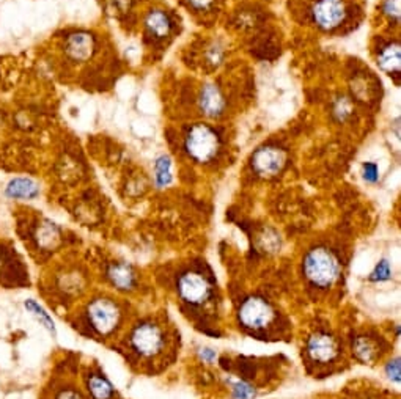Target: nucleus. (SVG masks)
<instances>
[{"mask_svg": "<svg viewBox=\"0 0 401 399\" xmlns=\"http://www.w3.org/2000/svg\"><path fill=\"white\" fill-rule=\"evenodd\" d=\"M304 275L317 288H329L340 275V261L326 247H317L304 256Z\"/></svg>", "mask_w": 401, "mask_h": 399, "instance_id": "f257e3e1", "label": "nucleus"}, {"mask_svg": "<svg viewBox=\"0 0 401 399\" xmlns=\"http://www.w3.org/2000/svg\"><path fill=\"white\" fill-rule=\"evenodd\" d=\"M129 344L142 359H155L166 348V332L155 321H142L132 329Z\"/></svg>", "mask_w": 401, "mask_h": 399, "instance_id": "f03ea898", "label": "nucleus"}, {"mask_svg": "<svg viewBox=\"0 0 401 399\" xmlns=\"http://www.w3.org/2000/svg\"><path fill=\"white\" fill-rule=\"evenodd\" d=\"M176 293L184 304L202 307L212 298V286L202 272L186 270L176 282Z\"/></svg>", "mask_w": 401, "mask_h": 399, "instance_id": "7ed1b4c3", "label": "nucleus"}, {"mask_svg": "<svg viewBox=\"0 0 401 399\" xmlns=\"http://www.w3.org/2000/svg\"><path fill=\"white\" fill-rule=\"evenodd\" d=\"M221 149V138L206 124H196L186 137V151L194 161L210 162Z\"/></svg>", "mask_w": 401, "mask_h": 399, "instance_id": "20e7f679", "label": "nucleus"}, {"mask_svg": "<svg viewBox=\"0 0 401 399\" xmlns=\"http://www.w3.org/2000/svg\"><path fill=\"white\" fill-rule=\"evenodd\" d=\"M276 310L269 302L260 295H249L238 310V319L242 327L249 330H263L274 321Z\"/></svg>", "mask_w": 401, "mask_h": 399, "instance_id": "39448f33", "label": "nucleus"}, {"mask_svg": "<svg viewBox=\"0 0 401 399\" xmlns=\"http://www.w3.org/2000/svg\"><path fill=\"white\" fill-rule=\"evenodd\" d=\"M87 314L92 327L101 335L113 332L121 318L120 307L111 299H95L88 305Z\"/></svg>", "mask_w": 401, "mask_h": 399, "instance_id": "423d86ee", "label": "nucleus"}, {"mask_svg": "<svg viewBox=\"0 0 401 399\" xmlns=\"http://www.w3.org/2000/svg\"><path fill=\"white\" fill-rule=\"evenodd\" d=\"M348 15L343 0H317L312 7V17L320 28L333 30L342 26Z\"/></svg>", "mask_w": 401, "mask_h": 399, "instance_id": "0eeeda50", "label": "nucleus"}, {"mask_svg": "<svg viewBox=\"0 0 401 399\" xmlns=\"http://www.w3.org/2000/svg\"><path fill=\"white\" fill-rule=\"evenodd\" d=\"M287 162V156L277 147H265L260 148L252 157V167L260 177H276L282 172Z\"/></svg>", "mask_w": 401, "mask_h": 399, "instance_id": "6e6552de", "label": "nucleus"}, {"mask_svg": "<svg viewBox=\"0 0 401 399\" xmlns=\"http://www.w3.org/2000/svg\"><path fill=\"white\" fill-rule=\"evenodd\" d=\"M306 350L315 364H329L338 355V343L326 332H317L307 340Z\"/></svg>", "mask_w": 401, "mask_h": 399, "instance_id": "1a4fd4ad", "label": "nucleus"}, {"mask_svg": "<svg viewBox=\"0 0 401 399\" xmlns=\"http://www.w3.org/2000/svg\"><path fill=\"white\" fill-rule=\"evenodd\" d=\"M200 108L210 118H216L226 108V101L223 96L214 83H206L200 93Z\"/></svg>", "mask_w": 401, "mask_h": 399, "instance_id": "9d476101", "label": "nucleus"}, {"mask_svg": "<svg viewBox=\"0 0 401 399\" xmlns=\"http://www.w3.org/2000/svg\"><path fill=\"white\" fill-rule=\"evenodd\" d=\"M107 277L112 285L118 288L120 291H131V289L136 286V272H134L129 264H112L111 268H109Z\"/></svg>", "mask_w": 401, "mask_h": 399, "instance_id": "9b49d317", "label": "nucleus"}, {"mask_svg": "<svg viewBox=\"0 0 401 399\" xmlns=\"http://www.w3.org/2000/svg\"><path fill=\"white\" fill-rule=\"evenodd\" d=\"M93 38L87 33H76L68 38L66 52L74 60H87L93 52Z\"/></svg>", "mask_w": 401, "mask_h": 399, "instance_id": "f8f14e48", "label": "nucleus"}, {"mask_svg": "<svg viewBox=\"0 0 401 399\" xmlns=\"http://www.w3.org/2000/svg\"><path fill=\"white\" fill-rule=\"evenodd\" d=\"M40 193V187L29 178H16L7 187V195L11 198H35Z\"/></svg>", "mask_w": 401, "mask_h": 399, "instance_id": "ddd939ff", "label": "nucleus"}, {"mask_svg": "<svg viewBox=\"0 0 401 399\" xmlns=\"http://www.w3.org/2000/svg\"><path fill=\"white\" fill-rule=\"evenodd\" d=\"M147 28L148 32L156 36V38H164L172 30V22H170L168 16L161 10L151 11L147 17Z\"/></svg>", "mask_w": 401, "mask_h": 399, "instance_id": "4468645a", "label": "nucleus"}, {"mask_svg": "<svg viewBox=\"0 0 401 399\" xmlns=\"http://www.w3.org/2000/svg\"><path fill=\"white\" fill-rule=\"evenodd\" d=\"M400 44L391 43L382 47L378 56V65L387 72H400Z\"/></svg>", "mask_w": 401, "mask_h": 399, "instance_id": "2eb2a0df", "label": "nucleus"}, {"mask_svg": "<svg viewBox=\"0 0 401 399\" xmlns=\"http://www.w3.org/2000/svg\"><path fill=\"white\" fill-rule=\"evenodd\" d=\"M88 390L95 399H111L113 395V389L109 380L101 374H93L88 379Z\"/></svg>", "mask_w": 401, "mask_h": 399, "instance_id": "dca6fc26", "label": "nucleus"}, {"mask_svg": "<svg viewBox=\"0 0 401 399\" xmlns=\"http://www.w3.org/2000/svg\"><path fill=\"white\" fill-rule=\"evenodd\" d=\"M352 350H354L357 359L363 361V364H370V361H372L376 355L375 344L367 336L357 338L354 344H352Z\"/></svg>", "mask_w": 401, "mask_h": 399, "instance_id": "f3484780", "label": "nucleus"}, {"mask_svg": "<svg viewBox=\"0 0 401 399\" xmlns=\"http://www.w3.org/2000/svg\"><path fill=\"white\" fill-rule=\"evenodd\" d=\"M155 179L159 187H166L172 183V162L167 156H162L155 164Z\"/></svg>", "mask_w": 401, "mask_h": 399, "instance_id": "a211bd4d", "label": "nucleus"}, {"mask_svg": "<svg viewBox=\"0 0 401 399\" xmlns=\"http://www.w3.org/2000/svg\"><path fill=\"white\" fill-rule=\"evenodd\" d=\"M24 305H26V310L30 314H33V316L40 321V324L45 325V327L49 330L52 335L57 334V332H56V324H54L52 318L49 316V313H46L45 308L40 307L35 300H26V304H24Z\"/></svg>", "mask_w": 401, "mask_h": 399, "instance_id": "6ab92c4d", "label": "nucleus"}, {"mask_svg": "<svg viewBox=\"0 0 401 399\" xmlns=\"http://www.w3.org/2000/svg\"><path fill=\"white\" fill-rule=\"evenodd\" d=\"M58 238V229L54 227L52 223H45V225L38 229V243L41 247H46V249L56 245Z\"/></svg>", "mask_w": 401, "mask_h": 399, "instance_id": "aec40b11", "label": "nucleus"}, {"mask_svg": "<svg viewBox=\"0 0 401 399\" xmlns=\"http://www.w3.org/2000/svg\"><path fill=\"white\" fill-rule=\"evenodd\" d=\"M232 395L233 399H253L255 389L251 384L244 382V380H238V382L233 384L232 386Z\"/></svg>", "mask_w": 401, "mask_h": 399, "instance_id": "412c9836", "label": "nucleus"}, {"mask_svg": "<svg viewBox=\"0 0 401 399\" xmlns=\"http://www.w3.org/2000/svg\"><path fill=\"white\" fill-rule=\"evenodd\" d=\"M392 275V269H391V263L387 259H381V261L376 264V268L373 269L372 275H370V280L372 282H386L391 278Z\"/></svg>", "mask_w": 401, "mask_h": 399, "instance_id": "4be33fe9", "label": "nucleus"}, {"mask_svg": "<svg viewBox=\"0 0 401 399\" xmlns=\"http://www.w3.org/2000/svg\"><path fill=\"white\" fill-rule=\"evenodd\" d=\"M386 374H387L388 379L393 380V382L400 384L401 371H400V359H398V357H397V359H393V360L388 361L387 366H386Z\"/></svg>", "mask_w": 401, "mask_h": 399, "instance_id": "5701e85b", "label": "nucleus"}, {"mask_svg": "<svg viewBox=\"0 0 401 399\" xmlns=\"http://www.w3.org/2000/svg\"><path fill=\"white\" fill-rule=\"evenodd\" d=\"M384 13L388 17H393V19L398 21V17H400V0H386V2H384Z\"/></svg>", "mask_w": 401, "mask_h": 399, "instance_id": "b1692460", "label": "nucleus"}, {"mask_svg": "<svg viewBox=\"0 0 401 399\" xmlns=\"http://www.w3.org/2000/svg\"><path fill=\"white\" fill-rule=\"evenodd\" d=\"M362 173H363V179L368 181V183H375L376 179H378V167H376L375 164H372V162H367L365 165H363L362 168Z\"/></svg>", "mask_w": 401, "mask_h": 399, "instance_id": "393cba45", "label": "nucleus"}, {"mask_svg": "<svg viewBox=\"0 0 401 399\" xmlns=\"http://www.w3.org/2000/svg\"><path fill=\"white\" fill-rule=\"evenodd\" d=\"M200 357H202V360L205 361V364H212L217 359V354H216V350H212L210 348H203L202 350H200Z\"/></svg>", "mask_w": 401, "mask_h": 399, "instance_id": "a878e982", "label": "nucleus"}, {"mask_svg": "<svg viewBox=\"0 0 401 399\" xmlns=\"http://www.w3.org/2000/svg\"><path fill=\"white\" fill-rule=\"evenodd\" d=\"M189 3L196 10H206L212 3V0H189Z\"/></svg>", "mask_w": 401, "mask_h": 399, "instance_id": "bb28decb", "label": "nucleus"}, {"mask_svg": "<svg viewBox=\"0 0 401 399\" xmlns=\"http://www.w3.org/2000/svg\"><path fill=\"white\" fill-rule=\"evenodd\" d=\"M57 399H82V396L72 390H66V391L60 393Z\"/></svg>", "mask_w": 401, "mask_h": 399, "instance_id": "cd10ccee", "label": "nucleus"}]
</instances>
